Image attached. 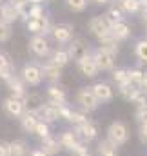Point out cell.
Listing matches in <instances>:
<instances>
[{
    "label": "cell",
    "instance_id": "33",
    "mask_svg": "<svg viewBox=\"0 0 147 156\" xmlns=\"http://www.w3.org/2000/svg\"><path fill=\"white\" fill-rule=\"evenodd\" d=\"M66 2V5H67V9L69 11H73V13H82V11H85L87 9V0H64Z\"/></svg>",
    "mask_w": 147,
    "mask_h": 156
},
{
    "label": "cell",
    "instance_id": "40",
    "mask_svg": "<svg viewBox=\"0 0 147 156\" xmlns=\"http://www.w3.org/2000/svg\"><path fill=\"white\" fill-rule=\"evenodd\" d=\"M45 15V7L44 4H29V18H37Z\"/></svg>",
    "mask_w": 147,
    "mask_h": 156
},
{
    "label": "cell",
    "instance_id": "20",
    "mask_svg": "<svg viewBox=\"0 0 147 156\" xmlns=\"http://www.w3.org/2000/svg\"><path fill=\"white\" fill-rule=\"evenodd\" d=\"M91 89H93V93H95V96H96L98 102H111V100H113V89H111L109 83H106V82H96Z\"/></svg>",
    "mask_w": 147,
    "mask_h": 156
},
{
    "label": "cell",
    "instance_id": "49",
    "mask_svg": "<svg viewBox=\"0 0 147 156\" xmlns=\"http://www.w3.org/2000/svg\"><path fill=\"white\" fill-rule=\"evenodd\" d=\"M142 91L147 94V73H145V76H144V82H142Z\"/></svg>",
    "mask_w": 147,
    "mask_h": 156
},
{
    "label": "cell",
    "instance_id": "12",
    "mask_svg": "<svg viewBox=\"0 0 147 156\" xmlns=\"http://www.w3.org/2000/svg\"><path fill=\"white\" fill-rule=\"evenodd\" d=\"M0 20L5 22V24H13V22H18L20 20V13H18V7L11 2H2L0 4Z\"/></svg>",
    "mask_w": 147,
    "mask_h": 156
},
{
    "label": "cell",
    "instance_id": "42",
    "mask_svg": "<svg viewBox=\"0 0 147 156\" xmlns=\"http://www.w3.org/2000/svg\"><path fill=\"white\" fill-rule=\"evenodd\" d=\"M136 120H138L140 125H147V105L136 109Z\"/></svg>",
    "mask_w": 147,
    "mask_h": 156
},
{
    "label": "cell",
    "instance_id": "35",
    "mask_svg": "<svg viewBox=\"0 0 147 156\" xmlns=\"http://www.w3.org/2000/svg\"><path fill=\"white\" fill-rule=\"evenodd\" d=\"M87 120H89V118H87V115H85L84 111H73L67 122H69V123H73L74 127H80V125H82V123H85Z\"/></svg>",
    "mask_w": 147,
    "mask_h": 156
},
{
    "label": "cell",
    "instance_id": "36",
    "mask_svg": "<svg viewBox=\"0 0 147 156\" xmlns=\"http://www.w3.org/2000/svg\"><path fill=\"white\" fill-rule=\"evenodd\" d=\"M129 102L134 104V105H138V107H145L147 105V94L142 91V89H136L134 94H133V98H131Z\"/></svg>",
    "mask_w": 147,
    "mask_h": 156
},
{
    "label": "cell",
    "instance_id": "27",
    "mask_svg": "<svg viewBox=\"0 0 147 156\" xmlns=\"http://www.w3.org/2000/svg\"><path fill=\"white\" fill-rule=\"evenodd\" d=\"M58 142H60L62 147H66V149L71 151L74 145L78 144V134L73 133V131H64V133L60 134V140H58Z\"/></svg>",
    "mask_w": 147,
    "mask_h": 156
},
{
    "label": "cell",
    "instance_id": "23",
    "mask_svg": "<svg viewBox=\"0 0 147 156\" xmlns=\"http://www.w3.org/2000/svg\"><path fill=\"white\" fill-rule=\"evenodd\" d=\"M60 149H62V145H60V142H58L56 138L47 136V138H44V140H42V151H44L47 156L58 154V153H60Z\"/></svg>",
    "mask_w": 147,
    "mask_h": 156
},
{
    "label": "cell",
    "instance_id": "46",
    "mask_svg": "<svg viewBox=\"0 0 147 156\" xmlns=\"http://www.w3.org/2000/svg\"><path fill=\"white\" fill-rule=\"evenodd\" d=\"M15 5H29V0H9Z\"/></svg>",
    "mask_w": 147,
    "mask_h": 156
},
{
    "label": "cell",
    "instance_id": "22",
    "mask_svg": "<svg viewBox=\"0 0 147 156\" xmlns=\"http://www.w3.org/2000/svg\"><path fill=\"white\" fill-rule=\"evenodd\" d=\"M144 76H145V71H142L140 67H131V69H127V82H129V85H133L134 89H142Z\"/></svg>",
    "mask_w": 147,
    "mask_h": 156
},
{
    "label": "cell",
    "instance_id": "21",
    "mask_svg": "<svg viewBox=\"0 0 147 156\" xmlns=\"http://www.w3.org/2000/svg\"><path fill=\"white\" fill-rule=\"evenodd\" d=\"M116 5L122 9L124 15H136L142 11V5H140V0H114Z\"/></svg>",
    "mask_w": 147,
    "mask_h": 156
},
{
    "label": "cell",
    "instance_id": "37",
    "mask_svg": "<svg viewBox=\"0 0 147 156\" xmlns=\"http://www.w3.org/2000/svg\"><path fill=\"white\" fill-rule=\"evenodd\" d=\"M134 91H136V89H134L133 85H129V83H124V85H118V93H120V96H122L124 100H127V102H129V100L133 98V94H134Z\"/></svg>",
    "mask_w": 147,
    "mask_h": 156
},
{
    "label": "cell",
    "instance_id": "44",
    "mask_svg": "<svg viewBox=\"0 0 147 156\" xmlns=\"http://www.w3.org/2000/svg\"><path fill=\"white\" fill-rule=\"evenodd\" d=\"M140 140L147 144V125H140Z\"/></svg>",
    "mask_w": 147,
    "mask_h": 156
},
{
    "label": "cell",
    "instance_id": "14",
    "mask_svg": "<svg viewBox=\"0 0 147 156\" xmlns=\"http://www.w3.org/2000/svg\"><path fill=\"white\" fill-rule=\"evenodd\" d=\"M15 64L11 60V56L4 51H0V78L4 82H7L11 76H15Z\"/></svg>",
    "mask_w": 147,
    "mask_h": 156
},
{
    "label": "cell",
    "instance_id": "38",
    "mask_svg": "<svg viewBox=\"0 0 147 156\" xmlns=\"http://www.w3.org/2000/svg\"><path fill=\"white\" fill-rule=\"evenodd\" d=\"M11 35H13V29H11V26L0 20V44L7 42V40L11 38Z\"/></svg>",
    "mask_w": 147,
    "mask_h": 156
},
{
    "label": "cell",
    "instance_id": "48",
    "mask_svg": "<svg viewBox=\"0 0 147 156\" xmlns=\"http://www.w3.org/2000/svg\"><path fill=\"white\" fill-rule=\"evenodd\" d=\"M142 20H144V26H145V38H147V11H142Z\"/></svg>",
    "mask_w": 147,
    "mask_h": 156
},
{
    "label": "cell",
    "instance_id": "29",
    "mask_svg": "<svg viewBox=\"0 0 147 156\" xmlns=\"http://www.w3.org/2000/svg\"><path fill=\"white\" fill-rule=\"evenodd\" d=\"M29 149H27V144L24 140H15L9 144V154L11 156H27Z\"/></svg>",
    "mask_w": 147,
    "mask_h": 156
},
{
    "label": "cell",
    "instance_id": "13",
    "mask_svg": "<svg viewBox=\"0 0 147 156\" xmlns=\"http://www.w3.org/2000/svg\"><path fill=\"white\" fill-rule=\"evenodd\" d=\"M76 66H78L80 73L85 78H95L100 73V71H98V66H96V62H95V58H93V53L87 55L85 58H82L80 62H76Z\"/></svg>",
    "mask_w": 147,
    "mask_h": 156
},
{
    "label": "cell",
    "instance_id": "9",
    "mask_svg": "<svg viewBox=\"0 0 147 156\" xmlns=\"http://www.w3.org/2000/svg\"><path fill=\"white\" fill-rule=\"evenodd\" d=\"M87 29H89V33H91L93 37L98 38V37L109 33L111 24H109V20L106 18V15H96V16H93V18L87 22Z\"/></svg>",
    "mask_w": 147,
    "mask_h": 156
},
{
    "label": "cell",
    "instance_id": "5",
    "mask_svg": "<svg viewBox=\"0 0 147 156\" xmlns=\"http://www.w3.org/2000/svg\"><path fill=\"white\" fill-rule=\"evenodd\" d=\"M76 104L82 107V111H95L100 105V102L96 100V96H95L91 87H82L76 93Z\"/></svg>",
    "mask_w": 147,
    "mask_h": 156
},
{
    "label": "cell",
    "instance_id": "19",
    "mask_svg": "<svg viewBox=\"0 0 147 156\" xmlns=\"http://www.w3.org/2000/svg\"><path fill=\"white\" fill-rule=\"evenodd\" d=\"M7 87H9V91L13 93L11 96H16V98H22L24 100V96L27 94V91H26V83H24V80L18 76V75H15V76H11L7 82Z\"/></svg>",
    "mask_w": 147,
    "mask_h": 156
},
{
    "label": "cell",
    "instance_id": "18",
    "mask_svg": "<svg viewBox=\"0 0 147 156\" xmlns=\"http://www.w3.org/2000/svg\"><path fill=\"white\" fill-rule=\"evenodd\" d=\"M109 33L114 37L116 42H122V40H127L131 37V26L125 22V20H122V22H116V24H113L109 29Z\"/></svg>",
    "mask_w": 147,
    "mask_h": 156
},
{
    "label": "cell",
    "instance_id": "10",
    "mask_svg": "<svg viewBox=\"0 0 147 156\" xmlns=\"http://www.w3.org/2000/svg\"><path fill=\"white\" fill-rule=\"evenodd\" d=\"M4 111L13 118H20L26 113V105H24V100L22 98H16V96H7L4 100Z\"/></svg>",
    "mask_w": 147,
    "mask_h": 156
},
{
    "label": "cell",
    "instance_id": "41",
    "mask_svg": "<svg viewBox=\"0 0 147 156\" xmlns=\"http://www.w3.org/2000/svg\"><path fill=\"white\" fill-rule=\"evenodd\" d=\"M71 153H73V156H89V149H87L84 144L78 142L73 149H71Z\"/></svg>",
    "mask_w": 147,
    "mask_h": 156
},
{
    "label": "cell",
    "instance_id": "28",
    "mask_svg": "<svg viewBox=\"0 0 147 156\" xmlns=\"http://www.w3.org/2000/svg\"><path fill=\"white\" fill-rule=\"evenodd\" d=\"M98 156H118V145L109 140H102L98 144Z\"/></svg>",
    "mask_w": 147,
    "mask_h": 156
},
{
    "label": "cell",
    "instance_id": "45",
    "mask_svg": "<svg viewBox=\"0 0 147 156\" xmlns=\"http://www.w3.org/2000/svg\"><path fill=\"white\" fill-rule=\"evenodd\" d=\"M87 2H91L95 5H109L111 4V0H87Z\"/></svg>",
    "mask_w": 147,
    "mask_h": 156
},
{
    "label": "cell",
    "instance_id": "24",
    "mask_svg": "<svg viewBox=\"0 0 147 156\" xmlns=\"http://www.w3.org/2000/svg\"><path fill=\"white\" fill-rule=\"evenodd\" d=\"M40 122L38 116L33 113V111H26L22 118H20V123H22V129L26 131V133H35V127H37V123Z\"/></svg>",
    "mask_w": 147,
    "mask_h": 156
},
{
    "label": "cell",
    "instance_id": "32",
    "mask_svg": "<svg viewBox=\"0 0 147 156\" xmlns=\"http://www.w3.org/2000/svg\"><path fill=\"white\" fill-rule=\"evenodd\" d=\"M134 55L140 64H147V38H140L134 45Z\"/></svg>",
    "mask_w": 147,
    "mask_h": 156
},
{
    "label": "cell",
    "instance_id": "16",
    "mask_svg": "<svg viewBox=\"0 0 147 156\" xmlns=\"http://www.w3.org/2000/svg\"><path fill=\"white\" fill-rule=\"evenodd\" d=\"M47 102L55 104V105H67V93L58 87V85H49L47 87Z\"/></svg>",
    "mask_w": 147,
    "mask_h": 156
},
{
    "label": "cell",
    "instance_id": "51",
    "mask_svg": "<svg viewBox=\"0 0 147 156\" xmlns=\"http://www.w3.org/2000/svg\"><path fill=\"white\" fill-rule=\"evenodd\" d=\"M45 0H29V4H44Z\"/></svg>",
    "mask_w": 147,
    "mask_h": 156
},
{
    "label": "cell",
    "instance_id": "50",
    "mask_svg": "<svg viewBox=\"0 0 147 156\" xmlns=\"http://www.w3.org/2000/svg\"><path fill=\"white\" fill-rule=\"evenodd\" d=\"M140 5H142V11H147V0H140Z\"/></svg>",
    "mask_w": 147,
    "mask_h": 156
},
{
    "label": "cell",
    "instance_id": "17",
    "mask_svg": "<svg viewBox=\"0 0 147 156\" xmlns=\"http://www.w3.org/2000/svg\"><path fill=\"white\" fill-rule=\"evenodd\" d=\"M76 134H78V138H82V140H85V142H91L93 138H96L98 127H96L95 122L87 120L85 123H82L80 127H76Z\"/></svg>",
    "mask_w": 147,
    "mask_h": 156
},
{
    "label": "cell",
    "instance_id": "2",
    "mask_svg": "<svg viewBox=\"0 0 147 156\" xmlns=\"http://www.w3.org/2000/svg\"><path fill=\"white\" fill-rule=\"evenodd\" d=\"M107 140L113 142L114 145H122L129 140V131H127V125L120 120H114L107 129Z\"/></svg>",
    "mask_w": 147,
    "mask_h": 156
},
{
    "label": "cell",
    "instance_id": "11",
    "mask_svg": "<svg viewBox=\"0 0 147 156\" xmlns=\"http://www.w3.org/2000/svg\"><path fill=\"white\" fill-rule=\"evenodd\" d=\"M51 35L53 38L56 40L58 44H69L73 40V26L69 24H58V26H53L51 27Z\"/></svg>",
    "mask_w": 147,
    "mask_h": 156
},
{
    "label": "cell",
    "instance_id": "25",
    "mask_svg": "<svg viewBox=\"0 0 147 156\" xmlns=\"http://www.w3.org/2000/svg\"><path fill=\"white\" fill-rule=\"evenodd\" d=\"M49 60H51L53 64H56L58 67H66V66L71 62L67 49H55V51L51 53V58H49Z\"/></svg>",
    "mask_w": 147,
    "mask_h": 156
},
{
    "label": "cell",
    "instance_id": "34",
    "mask_svg": "<svg viewBox=\"0 0 147 156\" xmlns=\"http://www.w3.org/2000/svg\"><path fill=\"white\" fill-rule=\"evenodd\" d=\"M113 82L116 85H124V83H129L127 82V69L125 67H120V69H113Z\"/></svg>",
    "mask_w": 147,
    "mask_h": 156
},
{
    "label": "cell",
    "instance_id": "15",
    "mask_svg": "<svg viewBox=\"0 0 147 156\" xmlns=\"http://www.w3.org/2000/svg\"><path fill=\"white\" fill-rule=\"evenodd\" d=\"M40 71H42V78L49 80V82H58L62 78V67H58L56 64H53L51 60H47L45 64L40 66Z\"/></svg>",
    "mask_w": 147,
    "mask_h": 156
},
{
    "label": "cell",
    "instance_id": "3",
    "mask_svg": "<svg viewBox=\"0 0 147 156\" xmlns=\"http://www.w3.org/2000/svg\"><path fill=\"white\" fill-rule=\"evenodd\" d=\"M93 58L98 66V71H113L114 69V60H116V53L96 47L93 51Z\"/></svg>",
    "mask_w": 147,
    "mask_h": 156
},
{
    "label": "cell",
    "instance_id": "4",
    "mask_svg": "<svg viewBox=\"0 0 147 156\" xmlns=\"http://www.w3.org/2000/svg\"><path fill=\"white\" fill-rule=\"evenodd\" d=\"M67 53H69V58L74 62H80L82 58H85L87 55H91V49H89V44L84 38H73L67 44Z\"/></svg>",
    "mask_w": 147,
    "mask_h": 156
},
{
    "label": "cell",
    "instance_id": "31",
    "mask_svg": "<svg viewBox=\"0 0 147 156\" xmlns=\"http://www.w3.org/2000/svg\"><path fill=\"white\" fill-rule=\"evenodd\" d=\"M106 18L109 20V24L113 26V24L124 20V13H122V9H120L116 4H113V5H109V9L106 11Z\"/></svg>",
    "mask_w": 147,
    "mask_h": 156
},
{
    "label": "cell",
    "instance_id": "53",
    "mask_svg": "<svg viewBox=\"0 0 147 156\" xmlns=\"http://www.w3.org/2000/svg\"><path fill=\"white\" fill-rule=\"evenodd\" d=\"M2 2H4V0H0V4H2Z\"/></svg>",
    "mask_w": 147,
    "mask_h": 156
},
{
    "label": "cell",
    "instance_id": "47",
    "mask_svg": "<svg viewBox=\"0 0 147 156\" xmlns=\"http://www.w3.org/2000/svg\"><path fill=\"white\" fill-rule=\"evenodd\" d=\"M31 156H47L42 149H35V151H31Z\"/></svg>",
    "mask_w": 147,
    "mask_h": 156
},
{
    "label": "cell",
    "instance_id": "39",
    "mask_svg": "<svg viewBox=\"0 0 147 156\" xmlns=\"http://www.w3.org/2000/svg\"><path fill=\"white\" fill-rule=\"evenodd\" d=\"M35 134H37V136H40L42 140H44V138H47V136H51L49 123H45V122H38L37 127H35Z\"/></svg>",
    "mask_w": 147,
    "mask_h": 156
},
{
    "label": "cell",
    "instance_id": "26",
    "mask_svg": "<svg viewBox=\"0 0 147 156\" xmlns=\"http://www.w3.org/2000/svg\"><path fill=\"white\" fill-rule=\"evenodd\" d=\"M98 47L102 49H107V51H113V53H118V42L114 40V37L111 33H106L102 37H98Z\"/></svg>",
    "mask_w": 147,
    "mask_h": 156
},
{
    "label": "cell",
    "instance_id": "7",
    "mask_svg": "<svg viewBox=\"0 0 147 156\" xmlns=\"http://www.w3.org/2000/svg\"><path fill=\"white\" fill-rule=\"evenodd\" d=\"M29 51L38 56V58H45V56H49L51 55V45H49V40L45 38V37H40V35H35V37H31L29 38Z\"/></svg>",
    "mask_w": 147,
    "mask_h": 156
},
{
    "label": "cell",
    "instance_id": "30",
    "mask_svg": "<svg viewBox=\"0 0 147 156\" xmlns=\"http://www.w3.org/2000/svg\"><path fill=\"white\" fill-rule=\"evenodd\" d=\"M42 104H44V100H42V94H40V93H29V94L24 96V105H26L29 111H35V109L40 107Z\"/></svg>",
    "mask_w": 147,
    "mask_h": 156
},
{
    "label": "cell",
    "instance_id": "43",
    "mask_svg": "<svg viewBox=\"0 0 147 156\" xmlns=\"http://www.w3.org/2000/svg\"><path fill=\"white\" fill-rule=\"evenodd\" d=\"M0 156H11L9 154V144L0 142Z\"/></svg>",
    "mask_w": 147,
    "mask_h": 156
},
{
    "label": "cell",
    "instance_id": "6",
    "mask_svg": "<svg viewBox=\"0 0 147 156\" xmlns=\"http://www.w3.org/2000/svg\"><path fill=\"white\" fill-rule=\"evenodd\" d=\"M20 78L24 80L26 85H31V87H37L42 83V71H40V66L38 64H26L22 67V73H20Z\"/></svg>",
    "mask_w": 147,
    "mask_h": 156
},
{
    "label": "cell",
    "instance_id": "52",
    "mask_svg": "<svg viewBox=\"0 0 147 156\" xmlns=\"http://www.w3.org/2000/svg\"><path fill=\"white\" fill-rule=\"evenodd\" d=\"M45 2H55V0H45Z\"/></svg>",
    "mask_w": 147,
    "mask_h": 156
},
{
    "label": "cell",
    "instance_id": "8",
    "mask_svg": "<svg viewBox=\"0 0 147 156\" xmlns=\"http://www.w3.org/2000/svg\"><path fill=\"white\" fill-rule=\"evenodd\" d=\"M58 105H55V104H51V102H45V104H42L40 107H37L33 113L38 116L40 122H45V123H51V122H56V120H60V113H58Z\"/></svg>",
    "mask_w": 147,
    "mask_h": 156
},
{
    "label": "cell",
    "instance_id": "1",
    "mask_svg": "<svg viewBox=\"0 0 147 156\" xmlns=\"http://www.w3.org/2000/svg\"><path fill=\"white\" fill-rule=\"evenodd\" d=\"M26 29L35 37V35H40V37H45L47 33H51V22H49V16L44 15V16H37V18H27L26 22Z\"/></svg>",
    "mask_w": 147,
    "mask_h": 156
}]
</instances>
